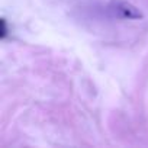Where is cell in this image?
Segmentation results:
<instances>
[{
  "instance_id": "6da1fadb",
  "label": "cell",
  "mask_w": 148,
  "mask_h": 148,
  "mask_svg": "<svg viewBox=\"0 0 148 148\" xmlns=\"http://www.w3.org/2000/svg\"><path fill=\"white\" fill-rule=\"evenodd\" d=\"M110 12L122 19H139L142 18L141 10L131 5L129 2H125V0H112L110 3Z\"/></svg>"
},
{
  "instance_id": "7a4b0ae2",
  "label": "cell",
  "mask_w": 148,
  "mask_h": 148,
  "mask_svg": "<svg viewBox=\"0 0 148 148\" xmlns=\"http://www.w3.org/2000/svg\"><path fill=\"white\" fill-rule=\"evenodd\" d=\"M2 34H0V38H6V35H8V25H6V21L5 19H2Z\"/></svg>"
}]
</instances>
